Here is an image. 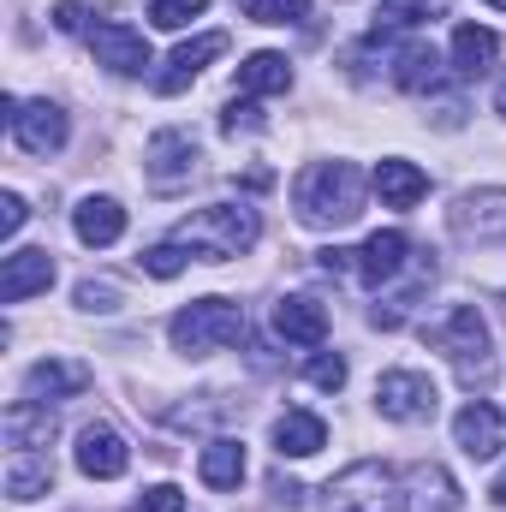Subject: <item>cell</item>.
I'll use <instances>...</instances> for the list:
<instances>
[{
  "mask_svg": "<svg viewBox=\"0 0 506 512\" xmlns=\"http://www.w3.org/2000/svg\"><path fill=\"white\" fill-rule=\"evenodd\" d=\"M274 334L292 346H322L328 340V310L316 298H280L274 304Z\"/></svg>",
  "mask_w": 506,
  "mask_h": 512,
  "instance_id": "cell-15",
  "label": "cell"
},
{
  "mask_svg": "<svg viewBox=\"0 0 506 512\" xmlns=\"http://www.w3.org/2000/svg\"><path fill=\"white\" fill-rule=\"evenodd\" d=\"M304 376H310L316 387H328V393H340V387H346V358H340V352H316Z\"/></svg>",
  "mask_w": 506,
  "mask_h": 512,
  "instance_id": "cell-32",
  "label": "cell"
},
{
  "mask_svg": "<svg viewBox=\"0 0 506 512\" xmlns=\"http://www.w3.org/2000/svg\"><path fill=\"white\" fill-rule=\"evenodd\" d=\"M203 12H209V0H149V24L155 30H185Z\"/></svg>",
  "mask_w": 506,
  "mask_h": 512,
  "instance_id": "cell-29",
  "label": "cell"
},
{
  "mask_svg": "<svg viewBox=\"0 0 506 512\" xmlns=\"http://www.w3.org/2000/svg\"><path fill=\"white\" fill-rule=\"evenodd\" d=\"M6 126L18 137V149H30V155H54V149H66V114L54 108V102H12L6 96Z\"/></svg>",
  "mask_w": 506,
  "mask_h": 512,
  "instance_id": "cell-6",
  "label": "cell"
},
{
  "mask_svg": "<svg viewBox=\"0 0 506 512\" xmlns=\"http://www.w3.org/2000/svg\"><path fill=\"white\" fill-rule=\"evenodd\" d=\"M441 352L477 382V376H489V322L477 316V304H459L453 316H447V328H441Z\"/></svg>",
  "mask_w": 506,
  "mask_h": 512,
  "instance_id": "cell-7",
  "label": "cell"
},
{
  "mask_svg": "<svg viewBox=\"0 0 506 512\" xmlns=\"http://www.w3.org/2000/svg\"><path fill=\"white\" fill-rule=\"evenodd\" d=\"M24 221H30V209H24V197H18V191H6V197H0V239H12V233H18Z\"/></svg>",
  "mask_w": 506,
  "mask_h": 512,
  "instance_id": "cell-35",
  "label": "cell"
},
{
  "mask_svg": "<svg viewBox=\"0 0 506 512\" xmlns=\"http://www.w3.org/2000/svg\"><path fill=\"white\" fill-rule=\"evenodd\" d=\"M221 54H227V36H221V30H209V36H197V42H179V48L167 54V66L155 72V90H161V96L191 90V84H197V72H203L209 60H221Z\"/></svg>",
  "mask_w": 506,
  "mask_h": 512,
  "instance_id": "cell-11",
  "label": "cell"
},
{
  "mask_svg": "<svg viewBox=\"0 0 506 512\" xmlns=\"http://www.w3.org/2000/svg\"><path fill=\"white\" fill-rule=\"evenodd\" d=\"M48 489H54V459L36 453V447H18V453L6 459V495H12V501H36V495H48Z\"/></svg>",
  "mask_w": 506,
  "mask_h": 512,
  "instance_id": "cell-18",
  "label": "cell"
},
{
  "mask_svg": "<svg viewBox=\"0 0 506 512\" xmlns=\"http://www.w3.org/2000/svg\"><path fill=\"white\" fill-rule=\"evenodd\" d=\"M72 459H78V471H84V477L114 483V477H126L131 447H126V435H120V429H108V423H84V429H78Z\"/></svg>",
  "mask_w": 506,
  "mask_h": 512,
  "instance_id": "cell-9",
  "label": "cell"
},
{
  "mask_svg": "<svg viewBox=\"0 0 506 512\" xmlns=\"http://www.w3.org/2000/svg\"><path fill=\"white\" fill-rule=\"evenodd\" d=\"M90 387V370L84 364H60V358H48V364H36L30 376H24V393L30 399H72V393H84Z\"/></svg>",
  "mask_w": 506,
  "mask_h": 512,
  "instance_id": "cell-22",
  "label": "cell"
},
{
  "mask_svg": "<svg viewBox=\"0 0 506 512\" xmlns=\"http://www.w3.org/2000/svg\"><path fill=\"white\" fill-rule=\"evenodd\" d=\"M72 233L84 239V245H120V233H126V209L114 203V197H84L78 209H72Z\"/></svg>",
  "mask_w": 506,
  "mask_h": 512,
  "instance_id": "cell-16",
  "label": "cell"
},
{
  "mask_svg": "<svg viewBox=\"0 0 506 512\" xmlns=\"http://www.w3.org/2000/svg\"><path fill=\"white\" fill-rule=\"evenodd\" d=\"M143 173L155 191H173L197 173V137L191 131H155L149 149H143Z\"/></svg>",
  "mask_w": 506,
  "mask_h": 512,
  "instance_id": "cell-8",
  "label": "cell"
},
{
  "mask_svg": "<svg viewBox=\"0 0 506 512\" xmlns=\"http://www.w3.org/2000/svg\"><path fill=\"white\" fill-rule=\"evenodd\" d=\"M459 239H506V191H471L453 209Z\"/></svg>",
  "mask_w": 506,
  "mask_h": 512,
  "instance_id": "cell-14",
  "label": "cell"
},
{
  "mask_svg": "<svg viewBox=\"0 0 506 512\" xmlns=\"http://www.w3.org/2000/svg\"><path fill=\"white\" fill-rule=\"evenodd\" d=\"M90 54H96V66H108V72H120V78H137V72L149 66L143 30H131V24H120V18L90 24Z\"/></svg>",
  "mask_w": 506,
  "mask_h": 512,
  "instance_id": "cell-10",
  "label": "cell"
},
{
  "mask_svg": "<svg viewBox=\"0 0 506 512\" xmlns=\"http://www.w3.org/2000/svg\"><path fill=\"white\" fill-rule=\"evenodd\" d=\"M453 441H459V453H471V459H495V453H501V411H495L489 399H471V405L453 417Z\"/></svg>",
  "mask_w": 506,
  "mask_h": 512,
  "instance_id": "cell-13",
  "label": "cell"
},
{
  "mask_svg": "<svg viewBox=\"0 0 506 512\" xmlns=\"http://www.w3.org/2000/svg\"><path fill=\"white\" fill-rule=\"evenodd\" d=\"M292 203H298L304 227H346L364 215V173L352 161H316V167H304Z\"/></svg>",
  "mask_w": 506,
  "mask_h": 512,
  "instance_id": "cell-1",
  "label": "cell"
},
{
  "mask_svg": "<svg viewBox=\"0 0 506 512\" xmlns=\"http://www.w3.org/2000/svg\"><path fill=\"white\" fill-rule=\"evenodd\" d=\"M328 512H399L405 507V495H399V477L376 465V459H358L352 471H340L328 489Z\"/></svg>",
  "mask_w": 506,
  "mask_h": 512,
  "instance_id": "cell-4",
  "label": "cell"
},
{
  "mask_svg": "<svg viewBox=\"0 0 506 512\" xmlns=\"http://www.w3.org/2000/svg\"><path fill=\"white\" fill-rule=\"evenodd\" d=\"M54 30H66V36L84 30V6H78V0H60V6H54Z\"/></svg>",
  "mask_w": 506,
  "mask_h": 512,
  "instance_id": "cell-37",
  "label": "cell"
},
{
  "mask_svg": "<svg viewBox=\"0 0 506 512\" xmlns=\"http://www.w3.org/2000/svg\"><path fill=\"white\" fill-rule=\"evenodd\" d=\"M376 405H381V417H393V423H429L441 411V393L417 370H387L376 382Z\"/></svg>",
  "mask_w": 506,
  "mask_h": 512,
  "instance_id": "cell-5",
  "label": "cell"
},
{
  "mask_svg": "<svg viewBox=\"0 0 506 512\" xmlns=\"http://www.w3.org/2000/svg\"><path fill=\"white\" fill-rule=\"evenodd\" d=\"M489 501H495V507H506V471L495 477V483H489Z\"/></svg>",
  "mask_w": 506,
  "mask_h": 512,
  "instance_id": "cell-39",
  "label": "cell"
},
{
  "mask_svg": "<svg viewBox=\"0 0 506 512\" xmlns=\"http://www.w3.org/2000/svg\"><path fill=\"white\" fill-rule=\"evenodd\" d=\"M256 126H262V120H256L251 102H233V108L221 114V131H233V137H239V131H256Z\"/></svg>",
  "mask_w": 506,
  "mask_h": 512,
  "instance_id": "cell-36",
  "label": "cell"
},
{
  "mask_svg": "<svg viewBox=\"0 0 506 512\" xmlns=\"http://www.w3.org/2000/svg\"><path fill=\"white\" fill-rule=\"evenodd\" d=\"M489 6H506V0H489Z\"/></svg>",
  "mask_w": 506,
  "mask_h": 512,
  "instance_id": "cell-41",
  "label": "cell"
},
{
  "mask_svg": "<svg viewBox=\"0 0 506 512\" xmlns=\"http://www.w3.org/2000/svg\"><path fill=\"white\" fill-rule=\"evenodd\" d=\"M245 12L256 24H298L310 18V0H245Z\"/></svg>",
  "mask_w": 506,
  "mask_h": 512,
  "instance_id": "cell-30",
  "label": "cell"
},
{
  "mask_svg": "<svg viewBox=\"0 0 506 512\" xmlns=\"http://www.w3.org/2000/svg\"><path fill=\"white\" fill-rule=\"evenodd\" d=\"M328 447V423L316 417V411H286L280 423H274V453L280 459H310V453H322Z\"/></svg>",
  "mask_w": 506,
  "mask_h": 512,
  "instance_id": "cell-17",
  "label": "cell"
},
{
  "mask_svg": "<svg viewBox=\"0 0 506 512\" xmlns=\"http://www.w3.org/2000/svg\"><path fill=\"white\" fill-rule=\"evenodd\" d=\"M453 0H381L376 6V30H399V24H429V18H447Z\"/></svg>",
  "mask_w": 506,
  "mask_h": 512,
  "instance_id": "cell-27",
  "label": "cell"
},
{
  "mask_svg": "<svg viewBox=\"0 0 506 512\" xmlns=\"http://www.w3.org/2000/svg\"><path fill=\"white\" fill-rule=\"evenodd\" d=\"M239 90H245V96H286V90H292V66H286V54H274V48L251 54V60L239 66Z\"/></svg>",
  "mask_w": 506,
  "mask_h": 512,
  "instance_id": "cell-24",
  "label": "cell"
},
{
  "mask_svg": "<svg viewBox=\"0 0 506 512\" xmlns=\"http://www.w3.org/2000/svg\"><path fill=\"white\" fill-rule=\"evenodd\" d=\"M256 233H262L256 209H245V203H215V209H197L191 221H179L173 245H185L197 262H227V256L251 251Z\"/></svg>",
  "mask_w": 506,
  "mask_h": 512,
  "instance_id": "cell-2",
  "label": "cell"
},
{
  "mask_svg": "<svg viewBox=\"0 0 506 512\" xmlns=\"http://www.w3.org/2000/svg\"><path fill=\"white\" fill-rule=\"evenodd\" d=\"M131 512H185V495L173 489V483H155V489H143L137 495V507Z\"/></svg>",
  "mask_w": 506,
  "mask_h": 512,
  "instance_id": "cell-33",
  "label": "cell"
},
{
  "mask_svg": "<svg viewBox=\"0 0 506 512\" xmlns=\"http://www.w3.org/2000/svg\"><path fill=\"white\" fill-rule=\"evenodd\" d=\"M405 256H411V239L399 233V227H387V233H370V245L358 251V274L381 286V280H393L399 268H405Z\"/></svg>",
  "mask_w": 506,
  "mask_h": 512,
  "instance_id": "cell-20",
  "label": "cell"
},
{
  "mask_svg": "<svg viewBox=\"0 0 506 512\" xmlns=\"http://www.w3.org/2000/svg\"><path fill=\"white\" fill-rule=\"evenodd\" d=\"M54 286V256L48 251H12L0 262V304H24Z\"/></svg>",
  "mask_w": 506,
  "mask_h": 512,
  "instance_id": "cell-12",
  "label": "cell"
},
{
  "mask_svg": "<svg viewBox=\"0 0 506 512\" xmlns=\"http://www.w3.org/2000/svg\"><path fill=\"white\" fill-rule=\"evenodd\" d=\"M322 268H334V274H340V268H352V251H322Z\"/></svg>",
  "mask_w": 506,
  "mask_h": 512,
  "instance_id": "cell-38",
  "label": "cell"
},
{
  "mask_svg": "<svg viewBox=\"0 0 506 512\" xmlns=\"http://www.w3.org/2000/svg\"><path fill=\"white\" fill-rule=\"evenodd\" d=\"M167 334H173V346H179L185 358H209V352L245 340V310H239L233 298H197V304H185V310L167 322Z\"/></svg>",
  "mask_w": 506,
  "mask_h": 512,
  "instance_id": "cell-3",
  "label": "cell"
},
{
  "mask_svg": "<svg viewBox=\"0 0 506 512\" xmlns=\"http://www.w3.org/2000/svg\"><path fill=\"white\" fill-rule=\"evenodd\" d=\"M393 84H399V90H411V96H423V90H435V84H441V54H435L429 42H411V48H399V66H393Z\"/></svg>",
  "mask_w": 506,
  "mask_h": 512,
  "instance_id": "cell-26",
  "label": "cell"
},
{
  "mask_svg": "<svg viewBox=\"0 0 506 512\" xmlns=\"http://www.w3.org/2000/svg\"><path fill=\"white\" fill-rule=\"evenodd\" d=\"M495 108H501V114H506V84H501V90H495Z\"/></svg>",
  "mask_w": 506,
  "mask_h": 512,
  "instance_id": "cell-40",
  "label": "cell"
},
{
  "mask_svg": "<svg viewBox=\"0 0 506 512\" xmlns=\"http://www.w3.org/2000/svg\"><path fill=\"white\" fill-rule=\"evenodd\" d=\"M0 429H6V441H12V453H18V447H48V441H54V411H48L42 399H18V405L0 417Z\"/></svg>",
  "mask_w": 506,
  "mask_h": 512,
  "instance_id": "cell-21",
  "label": "cell"
},
{
  "mask_svg": "<svg viewBox=\"0 0 506 512\" xmlns=\"http://www.w3.org/2000/svg\"><path fill=\"white\" fill-rule=\"evenodd\" d=\"M495 54H501V36H495V30H483V24H459V30H453V72H459V78L489 72Z\"/></svg>",
  "mask_w": 506,
  "mask_h": 512,
  "instance_id": "cell-23",
  "label": "cell"
},
{
  "mask_svg": "<svg viewBox=\"0 0 506 512\" xmlns=\"http://www.w3.org/2000/svg\"><path fill=\"white\" fill-rule=\"evenodd\" d=\"M376 191H381V203H387V209H411V203H423V197H429V173L393 155V161H381V167H376Z\"/></svg>",
  "mask_w": 506,
  "mask_h": 512,
  "instance_id": "cell-19",
  "label": "cell"
},
{
  "mask_svg": "<svg viewBox=\"0 0 506 512\" xmlns=\"http://www.w3.org/2000/svg\"><path fill=\"white\" fill-rule=\"evenodd\" d=\"M78 304H84V310H114V304H120V286H114V280H84V286H78Z\"/></svg>",
  "mask_w": 506,
  "mask_h": 512,
  "instance_id": "cell-34",
  "label": "cell"
},
{
  "mask_svg": "<svg viewBox=\"0 0 506 512\" xmlns=\"http://www.w3.org/2000/svg\"><path fill=\"white\" fill-rule=\"evenodd\" d=\"M185 262H191V256H185V245H173V239L143 251V268H149L155 280H173V274H185Z\"/></svg>",
  "mask_w": 506,
  "mask_h": 512,
  "instance_id": "cell-31",
  "label": "cell"
},
{
  "mask_svg": "<svg viewBox=\"0 0 506 512\" xmlns=\"http://www.w3.org/2000/svg\"><path fill=\"white\" fill-rule=\"evenodd\" d=\"M411 483L423 489V501H435V512H459V489H453V477L441 465H417Z\"/></svg>",
  "mask_w": 506,
  "mask_h": 512,
  "instance_id": "cell-28",
  "label": "cell"
},
{
  "mask_svg": "<svg viewBox=\"0 0 506 512\" xmlns=\"http://www.w3.org/2000/svg\"><path fill=\"white\" fill-rule=\"evenodd\" d=\"M197 477H203L209 489H239V483H245V447H239V441H227V435H221V441H209V447H203V459H197Z\"/></svg>",
  "mask_w": 506,
  "mask_h": 512,
  "instance_id": "cell-25",
  "label": "cell"
}]
</instances>
